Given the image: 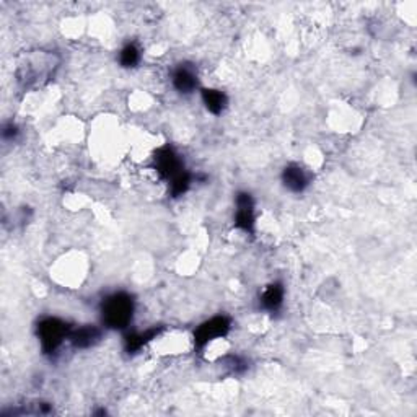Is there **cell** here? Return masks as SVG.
Wrapping results in <instances>:
<instances>
[{
	"label": "cell",
	"instance_id": "6da1fadb",
	"mask_svg": "<svg viewBox=\"0 0 417 417\" xmlns=\"http://www.w3.org/2000/svg\"><path fill=\"white\" fill-rule=\"evenodd\" d=\"M135 302L127 292H115L100 305L101 323L110 329H126L134 318Z\"/></svg>",
	"mask_w": 417,
	"mask_h": 417
},
{
	"label": "cell",
	"instance_id": "7a4b0ae2",
	"mask_svg": "<svg viewBox=\"0 0 417 417\" xmlns=\"http://www.w3.org/2000/svg\"><path fill=\"white\" fill-rule=\"evenodd\" d=\"M72 331L70 323H67L65 320H60L58 317H46L38 323V337L39 344L44 354L53 356L58 352V349L69 339Z\"/></svg>",
	"mask_w": 417,
	"mask_h": 417
},
{
	"label": "cell",
	"instance_id": "3957f363",
	"mask_svg": "<svg viewBox=\"0 0 417 417\" xmlns=\"http://www.w3.org/2000/svg\"><path fill=\"white\" fill-rule=\"evenodd\" d=\"M154 167L157 173L160 174L163 179H167L168 183L173 181L174 178L184 173V163L179 154L170 145L160 147L154 155Z\"/></svg>",
	"mask_w": 417,
	"mask_h": 417
},
{
	"label": "cell",
	"instance_id": "277c9868",
	"mask_svg": "<svg viewBox=\"0 0 417 417\" xmlns=\"http://www.w3.org/2000/svg\"><path fill=\"white\" fill-rule=\"evenodd\" d=\"M230 328H232V321H230L228 317H223V315H218V317H213L204 321V323L197 326L194 331L196 347L202 349L206 347L208 342L225 337L228 334Z\"/></svg>",
	"mask_w": 417,
	"mask_h": 417
},
{
	"label": "cell",
	"instance_id": "5b68a950",
	"mask_svg": "<svg viewBox=\"0 0 417 417\" xmlns=\"http://www.w3.org/2000/svg\"><path fill=\"white\" fill-rule=\"evenodd\" d=\"M235 227L243 230L246 233H255L256 217H255V201L250 193H238L235 199Z\"/></svg>",
	"mask_w": 417,
	"mask_h": 417
},
{
	"label": "cell",
	"instance_id": "8992f818",
	"mask_svg": "<svg viewBox=\"0 0 417 417\" xmlns=\"http://www.w3.org/2000/svg\"><path fill=\"white\" fill-rule=\"evenodd\" d=\"M171 82H173V87L183 95L193 93L196 92V88L199 87L197 72L191 64H179L176 69L173 70Z\"/></svg>",
	"mask_w": 417,
	"mask_h": 417
},
{
	"label": "cell",
	"instance_id": "52a82bcc",
	"mask_svg": "<svg viewBox=\"0 0 417 417\" xmlns=\"http://www.w3.org/2000/svg\"><path fill=\"white\" fill-rule=\"evenodd\" d=\"M283 184L290 193H303L310 184V174L298 163H290L283 170Z\"/></svg>",
	"mask_w": 417,
	"mask_h": 417
},
{
	"label": "cell",
	"instance_id": "ba28073f",
	"mask_svg": "<svg viewBox=\"0 0 417 417\" xmlns=\"http://www.w3.org/2000/svg\"><path fill=\"white\" fill-rule=\"evenodd\" d=\"M163 331V326H154V328H149L145 331H135L129 332L124 337V349H126L127 354H135L139 352L140 349L147 346L149 342L157 339V336Z\"/></svg>",
	"mask_w": 417,
	"mask_h": 417
},
{
	"label": "cell",
	"instance_id": "9c48e42d",
	"mask_svg": "<svg viewBox=\"0 0 417 417\" xmlns=\"http://www.w3.org/2000/svg\"><path fill=\"white\" fill-rule=\"evenodd\" d=\"M101 329L93 324H83L80 328H72L69 341L75 349H88L100 342Z\"/></svg>",
	"mask_w": 417,
	"mask_h": 417
},
{
	"label": "cell",
	"instance_id": "30bf717a",
	"mask_svg": "<svg viewBox=\"0 0 417 417\" xmlns=\"http://www.w3.org/2000/svg\"><path fill=\"white\" fill-rule=\"evenodd\" d=\"M285 289L280 283H274L266 287L261 295V307L269 313H278L284 303Z\"/></svg>",
	"mask_w": 417,
	"mask_h": 417
},
{
	"label": "cell",
	"instance_id": "8fae6325",
	"mask_svg": "<svg viewBox=\"0 0 417 417\" xmlns=\"http://www.w3.org/2000/svg\"><path fill=\"white\" fill-rule=\"evenodd\" d=\"M202 103L206 105V108L212 115H222L228 105V98L222 90L216 88H204L202 90Z\"/></svg>",
	"mask_w": 417,
	"mask_h": 417
},
{
	"label": "cell",
	"instance_id": "7c38bea8",
	"mask_svg": "<svg viewBox=\"0 0 417 417\" xmlns=\"http://www.w3.org/2000/svg\"><path fill=\"white\" fill-rule=\"evenodd\" d=\"M140 58H142V53H140L139 46L135 43H127L126 46L121 49L120 53V64L126 69H132L140 62Z\"/></svg>",
	"mask_w": 417,
	"mask_h": 417
},
{
	"label": "cell",
	"instance_id": "4fadbf2b",
	"mask_svg": "<svg viewBox=\"0 0 417 417\" xmlns=\"http://www.w3.org/2000/svg\"><path fill=\"white\" fill-rule=\"evenodd\" d=\"M191 183H193V176H191V173L184 171L179 174V176H176L173 179V181H170V191H171V196L173 197H179L183 196L186 191L189 189Z\"/></svg>",
	"mask_w": 417,
	"mask_h": 417
},
{
	"label": "cell",
	"instance_id": "5bb4252c",
	"mask_svg": "<svg viewBox=\"0 0 417 417\" xmlns=\"http://www.w3.org/2000/svg\"><path fill=\"white\" fill-rule=\"evenodd\" d=\"M19 127H16V124L14 122H9V124H4L2 127V139L4 140H15L16 135H19Z\"/></svg>",
	"mask_w": 417,
	"mask_h": 417
}]
</instances>
